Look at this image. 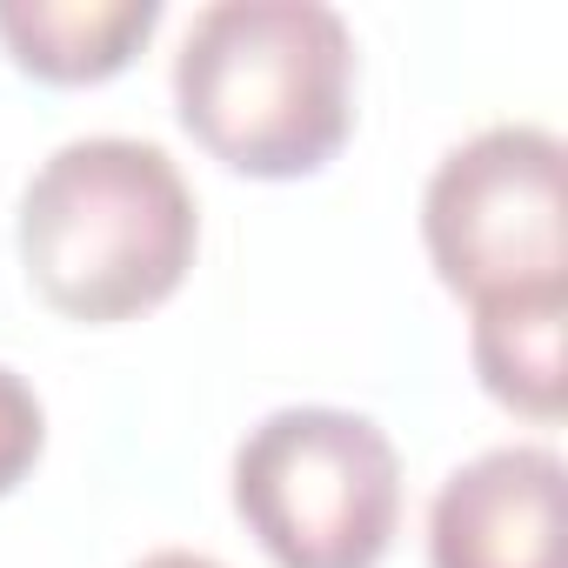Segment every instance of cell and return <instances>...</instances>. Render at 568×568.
<instances>
[{
    "instance_id": "obj_1",
    "label": "cell",
    "mask_w": 568,
    "mask_h": 568,
    "mask_svg": "<svg viewBox=\"0 0 568 568\" xmlns=\"http://www.w3.org/2000/svg\"><path fill=\"white\" fill-rule=\"evenodd\" d=\"M174 121L247 181H308L355 134V34L322 0H214L174 54Z\"/></svg>"
},
{
    "instance_id": "obj_2",
    "label": "cell",
    "mask_w": 568,
    "mask_h": 568,
    "mask_svg": "<svg viewBox=\"0 0 568 568\" xmlns=\"http://www.w3.org/2000/svg\"><path fill=\"white\" fill-rule=\"evenodd\" d=\"M14 247L28 288L81 328H121L181 295L201 247V207L168 148L88 134L54 148L21 187Z\"/></svg>"
},
{
    "instance_id": "obj_3",
    "label": "cell",
    "mask_w": 568,
    "mask_h": 568,
    "mask_svg": "<svg viewBox=\"0 0 568 568\" xmlns=\"http://www.w3.org/2000/svg\"><path fill=\"white\" fill-rule=\"evenodd\" d=\"M227 495L274 568H382L402 535L388 428L328 402L261 415L234 448Z\"/></svg>"
},
{
    "instance_id": "obj_4",
    "label": "cell",
    "mask_w": 568,
    "mask_h": 568,
    "mask_svg": "<svg viewBox=\"0 0 568 568\" xmlns=\"http://www.w3.org/2000/svg\"><path fill=\"white\" fill-rule=\"evenodd\" d=\"M422 247L435 281L468 302L568 288V148L548 128L508 121L448 148L422 187Z\"/></svg>"
},
{
    "instance_id": "obj_5",
    "label": "cell",
    "mask_w": 568,
    "mask_h": 568,
    "mask_svg": "<svg viewBox=\"0 0 568 568\" xmlns=\"http://www.w3.org/2000/svg\"><path fill=\"white\" fill-rule=\"evenodd\" d=\"M561 488V455L535 442L462 462L428 501V568H568Z\"/></svg>"
},
{
    "instance_id": "obj_6",
    "label": "cell",
    "mask_w": 568,
    "mask_h": 568,
    "mask_svg": "<svg viewBox=\"0 0 568 568\" xmlns=\"http://www.w3.org/2000/svg\"><path fill=\"white\" fill-rule=\"evenodd\" d=\"M161 0H0V48L48 88H101L134 68Z\"/></svg>"
},
{
    "instance_id": "obj_7",
    "label": "cell",
    "mask_w": 568,
    "mask_h": 568,
    "mask_svg": "<svg viewBox=\"0 0 568 568\" xmlns=\"http://www.w3.org/2000/svg\"><path fill=\"white\" fill-rule=\"evenodd\" d=\"M468 362L495 408H508L535 428H555L568 408V288L475 308Z\"/></svg>"
},
{
    "instance_id": "obj_8",
    "label": "cell",
    "mask_w": 568,
    "mask_h": 568,
    "mask_svg": "<svg viewBox=\"0 0 568 568\" xmlns=\"http://www.w3.org/2000/svg\"><path fill=\"white\" fill-rule=\"evenodd\" d=\"M41 448H48V408H41V395L14 368H0V501L34 475Z\"/></svg>"
},
{
    "instance_id": "obj_9",
    "label": "cell",
    "mask_w": 568,
    "mask_h": 568,
    "mask_svg": "<svg viewBox=\"0 0 568 568\" xmlns=\"http://www.w3.org/2000/svg\"><path fill=\"white\" fill-rule=\"evenodd\" d=\"M134 568H227L214 555H194V548H161V555H141Z\"/></svg>"
}]
</instances>
